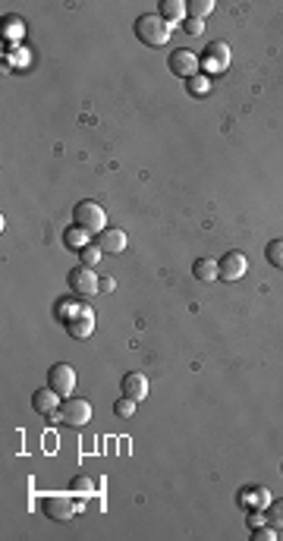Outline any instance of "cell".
I'll return each instance as SVG.
<instances>
[{
  "instance_id": "cell-1",
  "label": "cell",
  "mask_w": 283,
  "mask_h": 541,
  "mask_svg": "<svg viewBox=\"0 0 283 541\" xmlns=\"http://www.w3.org/2000/svg\"><path fill=\"white\" fill-rule=\"evenodd\" d=\"M170 28L173 26H167L157 13H145V16L135 19L133 32H135V38H139L145 48H164L167 41H170Z\"/></svg>"
},
{
  "instance_id": "cell-2",
  "label": "cell",
  "mask_w": 283,
  "mask_h": 541,
  "mask_svg": "<svg viewBox=\"0 0 283 541\" xmlns=\"http://www.w3.org/2000/svg\"><path fill=\"white\" fill-rule=\"evenodd\" d=\"M72 221H76V226H82L85 233H101V230H107V211L101 208L98 202L85 199L72 208Z\"/></svg>"
},
{
  "instance_id": "cell-3",
  "label": "cell",
  "mask_w": 283,
  "mask_h": 541,
  "mask_svg": "<svg viewBox=\"0 0 283 541\" xmlns=\"http://www.w3.org/2000/svg\"><path fill=\"white\" fill-rule=\"evenodd\" d=\"M199 60H201V76H221V72L230 70V60H233V54H230V45H227V41H211Z\"/></svg>"
},
{
  "instance_id": "cell-4",
  "label": "cell",
  "mask_w": 283,
  "mask_h": 541,
  "mask_svg": "<svg viewBox=\"0 0 283 541\" xmlns=\"http://www.w3.org/2000/svg\"><path fill=\"white\" fill-rule=\"evenodd\" d=\"M82 507L85 503H76L67 494H48L45 501H41V510H45V516L50 523H70L76 513H82Z\"/></svg>"
},
{
  "instance_id": "cell-5",
  "label": "cell",
  "mask_w": 283,
  "mask_h": 541,
  "mask_svg": "<svg viewBox=\"0 0 283 541\" xmlns=\"http://www.w3.org/2000/svg\"><path fill=\"white\" fill-rule=\"evenodd\" d=\"M57 419H60L67 428H85L91 422V403L89 400H79V397H67L60 403Z\"/></svg>"
},
{
  "instance_id": "cell-6",
  "label": "cell",
  "mask_w": 283,
  "mask_h": 541,
  "mask_svg": "<svg viewBox=\"0 0 283 541\" xmlns=\"http://www.w3.org/2000/svg\"><path fill=\"white\" fill-rule=\"evenodd\" d=\"M67 283H70V290L76 296H98L101 293V277L94 274L91 268H85V265L72 268L70 277H67Z\"/></svg>"
},
{
  "instance_id": "cell-7",
  "label": "cell",
  "mask_w": 283,
  "mask_h": 541,
  "mask_svg": "<svg viewBox=\"0 0 283 541\" xmlns=\"http://www.w3.org/2000/svg\"><path fill=\"white\" fill-rule=\"evenodd\" d=\"M167 70L173 72V76H179V79H192V76H199V70H201V60L192 54V50H186V48H177L170 57H167Z\"/></svg>"
},
{
  "instance_id": "cell-8",
  "label": "cell",
  "mask_w": 283,
  "mask_h": 541,
  "mask_svg": "<svg viewBox=\"0 0 283 541\" xmlns=\"http://www.w3.org/2000/svg\"><path fill=\"white\" fill-rule=\"evenodd\" d=\"M48 387H54L60 397H70L72 387H76V371H72V365H67V362L50 365V371H48Z\"/></svg>"
},
{
  "instance_id": "cell-9",
  "label": "cell",
  "mask_w": 283,
  "mask_h": 541,
  "mask_svg": "<svg viewBox=\"0 0 283 541\" xmlns=\"http://www.w3.org/2000/svg\"><path fill=\"white\" fill-rule=\"evenodd\" d=\"M217 268H221V280L233 283V280H239V277H245V270H249V258H245L243 252H227L221 261H217Z\"/></svg>"
},
{
  "instance_id": "cell-10",
  "label": "cell",
  "mask_w": 283,
  "mask_h": 541,
  "mask_svg": "<svg viewBox=\"0 0 283 541\" xmlns=\"http://www.w3.org/2000/svg\"><path fill=\"white\" fill-rule=\"evenodd\" d=\"M60 393L54 390V387H41V390H35L32 393V409L38 415H45V419H50V415H57L60 412Z\"/></svg>"
},
{
  "instance_id": "cell-11",
  "label": "cell",
  "mask_w": 283,
  "mask_h": 541,
  "mask_svg": "<svg viewBox=\"0 0 283 541\" xmlns=\"http://www.w3.org/2000/svg\"><path fill=\"white\" fill-rule=\"evenodd\" d=\"M91 331H94V312L89 305H82V309L67 321V334L72 340H85V337H91Z\"/></svg>"
},
{
  "instance_id": "cell-12",
  "label": "cell",
  "mask_w": 283,
  "mask_h": 541,
  "mask_svg": "<svg viewBox=\"0 0 283 541\" xmlns=\"http://www.w3.org/2000/svg\"><path fill=\"white\" fill-rule=\"evenodd\" d=\"M239 507H245V510H267V507H271V491H267L265 485L243 488V491H239Z\"/></svg>"
},
{
  "instance_id": "cell-13",
  "label": "cell",
  "mask_w": 283,
  "mask_h": 541,
  "mask_svg": "<svg viewBox=\"0 0 283 541\" xmlns=\"http://www.w3.org/2000/svg\"><path fill=\"white\" fill-rule=\"evenodd\" d=\"M120 387H123V397H133L135 403H142V400L148 397V378H145L142 371H126Z\"/></svg>"
},
{
  "instance_id": "cell-14",
  "label": "cell",
  "mask_w": 283,
  "mask_h": 541,
  "mask_svg": "<svg viewBox=\"0 0 283 541\" xmlns=\"http://www.w3.org/2000/svg\"><path fill=\"white\" fill-rule=\"evenodd\" d=\"M98 246L104 248V252L117 255L126 248V230H120V226H107V230L98 233Z\"/></svg>"
},
{
  "instance_id": "cell-15",
  "label": "cell",
  "mask_w": 283,
  "mask_h": 541,
  "mask_svg": "<svg viewBox=\"0 0 283 541\" xmlns=\"http://www.w3.org/2000/svg\"><path fill=\"white\" fill-rule=\"evenodd\" d=\"M157 16H161L167 26L186 23V4L183 0H161V13H157Z\"/></svg>"
},
{
  "instance_id": "cell-16",
  "label": "cell",
  "mask_w": 283,
  "mask_h": 541,
  "mask_svg": "<svg viewBox=\"0 0 283 541\" xmlns=\"http://www.w3.org/2000/svg\"><path fill=\"white\" fill-rule=\"evenodd\" d=\"M89 236H91V233H85L82 226L72 224L70 230H63V246L72 248V252H82L85 246H91V243H89Z\"/></svg>"
},
{
  "instance_id": "cell-17",
  "label": "cell",
  "mask_w": 283,
  "mask_h": 541,
  "mask_svg": "<svg viewBox=\"0 0 283 541\" xmlns=\"http://www.w3.org/2000/svg\"><path fill=\"white\" fill-rule=\"evenodd\" d=\"M23 35H26V26H23V19H19V16H10V19L4 23V38L10 41L6 48H19Z\"/></svg>"
},
{
  "instance_id": "cell-18",
  "label": "cell",
  "mask_w": 283,
  "mask_h": 541,
  "mask_svg": "<svg viewBox=\"0 0 283 541\" xmlns=\"http://www.w3.org/2000/svg\"><path fill=\"white\" fill-rule=\"evenodd\" d=\"M192 274H195V280H214V277H221V268H217V261L214 258H199L192 265Z\"/></svg>"
},
{
  "instance_id": "cell-19",
  "label": "cell",
  "mask_w": 283,
  "mask_h": 541,
  "mask_svg": "<svg viewBox=\"0 0 283 541\" xmlns=\"http://www.w3.org/2000/svg\"><path fill=\"white\" fill-rule=\"evenodd\" d=\"M186 13H189L192 19H201V23H205V19L214 13V0H189V4H186Z\"/></svg>"
},
{
  "instance_id": "cell-20",
  "label": "cell",
  "mask_w": 283,
  "mask_h": 541,
  "mask_svg": "<svg viewBox=\"0 0 283 541\" xmlns=\"http://www.w3.org/2000/svg\"><path fill=\"white\" fill-rule=\"evenodd\" d=\"M265 258H267V265L271 268L283 270V239H274V243L265 246Z\"/></svg>"
},
{
  "instance_id": "cell-21",
  "label": "cell",
  "mask_w": 283,
  "mask_h": 541,
  "mask_svg": "<svg viewBox=\"0 0 283 541\" xmlns=\"http://www.w3.org/2000/svg\"><path fill=\"white\" fill-rule=\"evenodd\" d=\"M101 255H104V248H101L98 243H91V246H85L82 252H79V265H85V268H94L101 261Z\"/></svg>"
},
{
  "instance_id": "cell-22",
  "label": "cell",
  "mask_w": 283,
  "mask_h": 541,
  "mask_svg": "<svg viewBox=\"0 0 283 541\" xmlns=\"http://www.w3.org/2000/svg\"><path fill=\"white\" fill-rule=\"evenodd\" d=\"M186 89L189 94H195V98H201V94H208V89H211V82H208V76H192V79H186Z\"/></svg>"
},
{
  "instance_id": "cell-23",
  "label": "cell",
  "mask_w": 283,
  "mask_h": 541,
  "mask_svg": "<svg viewBox=\"0 0 283 541\" xmlns=\"http://www.w3.org/2000/svg\"><path fill=\"white\" fill-rule=\"evenodd\" d=\"M135 406H139V403H135L133 397H120L117 403H113V412H117L120 419H133V415H135Z\"/></svg>"
},
{
  "instance_id": "cell-24",
  "label": "cell",
  "mask_w": 283,
  "mask_h": 541,
  "mask_svg": "<svg viewBox=\"0 0 283 541\" xmlns=\"http://www.w3.org/2000/svg\"><path fill=\"white\" fill-rule=\"evenodd\" d=\"M267 523L274 525L277 532H283V501H271V507H267Z\"/></svg>"
},
{
  "instance_id": "cell-25",
  "label": "cell",
  "mask_w": 283,
  "mask_h": 541,
  "mask_svg": "<svg viewBox=\"0 0 283 541\" xmlns=\"http://www.w3.org/2000/svg\"><path fill=\"white\" fill-rule=\"evenodd\" d=\"M79 309H82V302H60V305H57V315H60V321L67 324V321L76 315Z\"/></svg>"
},
{
  "instance_id": "cell-26",
  "label": "cell",
  "mask_w": 283,
  "mask_h": 541,
  "mask_svg": "<svg viewBox=\"0 0 283 541\" xmlns=\"http://www.w3.org/2000/svg\"><path fill=\"white\" fill-rule=\"evenodd\" d=\"M183 32H186V35H192V38H199V35L205 32V23H201V19H192V16H186V23H183Z\"/></svg>"
},
{
  "instance_id": "cell-27",
  "label": "cell",
  "mask_w": 283,
  "mask_h": 541,
  "mask_svg": "<svg viewBox=\"0 0 283 541\" xmlns=\"http://www.w3.org/2000/svg\"><path fill=\"white\" fill-rule=\"evenodd\" d=\"M70 488H72V491H94V481L91 479H85V475H76V479H72L70 481Z\"/></svg>"
},
{
  "instance_id": "cell-28",
  "label": "cell",
  "mask_w": 283,
  "mask_h": 541,
  "mask_svg": "<svg viewBox=\"0 0 283 541\" xmlns=\"http://www.w3.org/2000/svg\"><path fill=\"white\" fill-rule=\"evenodd\" d=\"M13 50V63H16V67H23V63L28 60V54H26V48H10Z\"/></svg>"
},
{
  "instance_id": "cell-29",
  "label": "cell",
  "mask_w": 283,
  "mask_h": 541,
  "mask_svg": "<svg viewBox=\"0 0 283 541\" xmlns=\"http://www.w3.org/2000/svg\"><path fill=\"white\" fill-rule=\"evenodd\" d=\"M113 287H117V283H113V277H101V293H111Z\"/></svg>"
}]
</instances>
